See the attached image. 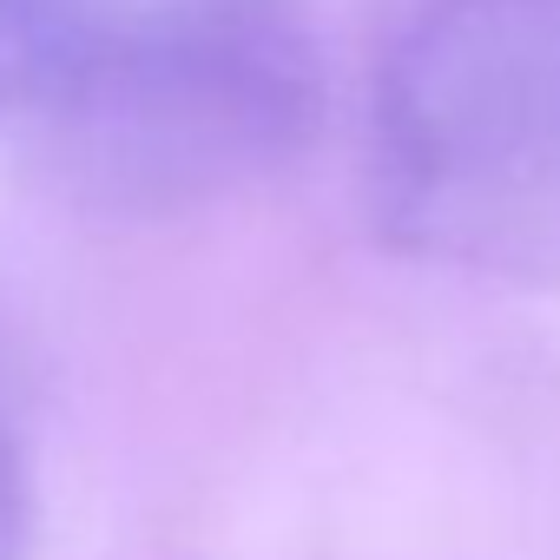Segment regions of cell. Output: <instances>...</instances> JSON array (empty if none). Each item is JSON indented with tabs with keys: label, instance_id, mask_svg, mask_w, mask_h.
Here are the masks:
<instances>
[{
	"label": "cell",
	"instance_id": "cell-1",
	"mask_svg": "<svg viewBox=\"0 0 560 560\" xmlns=\"http://www.w3.org/2000/svg\"><path fill=\"white\" fill-rule=\"evenodd\" d=\"M324 119L304 0H0V152L113 211L277 178Z\"/></svg>",
	"mask_w": 560,
	"mask_h": 560
},
{
	"label": "cell",
	"instance_id": "cell-2",
	"mask_svg": "<svg viewBox=\"0 0 560 560\" xmlns=\"http://www.w3.org/2000/svg\"><path fill=\"white\" fill-rule=\"evenodd\" d=\"M370 218L389 250L560 284V0H409L370 67Z\"/></svg>",
	"mask_w": 560,
	"mask_h": 560
},
{
	"label": "cell",
	"instance_id": "cell-3",
	"mask_svg": "<svg viewBox=\"0 0 560 560\" xmlns=\"http://www.w3.org/2000/svg\"><path fill=\"white\" fill-rule=\"evenodd\" d=\"M34 383L14 311L0 304V560L34 547Z\"/></svg>",
	"mask_w": 560,
	"mask_h": 560
}]
</instances>
